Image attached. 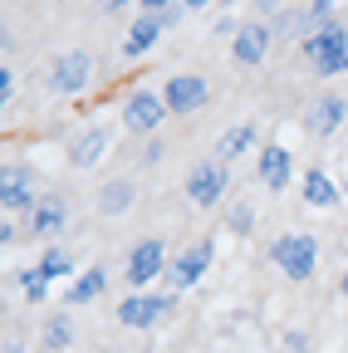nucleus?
Returning a JSON list of instances; mask_svg holds the SVG:
<instances>
[{"label":"nucleus","instance_id":"nucleus-1","mask_svg":"<svg viewBox=\"0 0 348 353\" xmlns=\"http://www.w3.org/2000/svg\"><path fill=\"white\" fill-rule=\"evenodd\" d=\"M299 59H309V69L319 79H334L348 69V30L334 20V25H319L314 34L299 39Z\"/></svg>","mask_w":348,"mask_h":353},{"label":"nucleus","instance_id":"nucleus-2","mask_svg":"<svg viewBox=\"0 0 348 353\" xmlns=\"http://www.w3.org/2000/svg\"><path fill=\"white\" fill-rule=\"evenodd\" d=\"M270 260L294 285H304V280H314V270H319V241L309 231H285V236L270 241Z\"/></svg>","mask_w":348,"mask_h":353},{"label":"nucleus","instance_id":"nucleus-3","mask_svg":"<svg viewBox=\"0 0 348 353\" xmlns=\"http://www.w3.org/2000/svg\"><path fill=\"white\" fill-rule=\"evenodd\" d=\"M172 304H177V294H147V290H133L118 299V324L133 329V334H147L152 324H162L172 314Z\"/></svg>","mask_w":348,"mask_h":353},{"label":"nucleus","instance_id":"nucleus-4","mask_svg":"<svg viewBox=\"0 0 348 353\" xmlns=\"http://www.w3.org/2000/svg\"><path fill=\"white\" fill-rule=\"evenodd\" d=\"M182 10L187 6H167V10H143L133 25H127V39H123V59H143L152 44H157V34L167 30V25H177L182 20Z\"/></svg>","mask_w":348,"mask_h":353},{"label":"nucleus","instance_id":"nucleus-5","mask_svg":"<svg viewBox=\"0 0 348 353\" xmlns=\"http://www.w3.org/2000/svg\"><path fill=\"white\" fill-rule=\"evenodd\" d=\"M211 255H216V245H211V241H196V245H187L182 255H172V260H167V275H162V280H167V290H172V294L192 290V285L211 270Z\"/></svg>","mask_w":348,"mask_h":353},{"label":"nucleus","instance_id":"nucleus-6","mask_svg":"<svg viewBox=\"0 0 348 353\" xmlns=\"http://www.w3.org/2000/svg\"><path fill=\"white\" fill-rule=\"evenodd\" d=\"M167 260H172V255H167V245L147 236V241H138L133 250H127L123 275H127V285H133V290H147L157 275H167Z\"/></svg>","mask_w":348,"mask_h":353},{"label":"nucleus","instance_id":"nucleus-7","mask_svg":"<svg viewBox=\"0 0 348 353\" xmlns=\"http://www.w3.org/2000/svg\"><path fill=\"white\" fill-rule=\"evenodd\" d=\"M0 206H6V216H15V221L39 206V196H34V172H30V167L10 162L6 172H0Z\"/></svg>","mask_w":348,"mask_h":353},{"label":"nucleus","instance_id":"nucleus-8","mask_svg":"<svg viewBox=\"0 0 348 353\" xmlns=\"http://www.w3.org/2000/svg\"><path fill=\"white\" fill-rule=\"evenodd\" d=\"M89 79H94V54H83V50H69V54H59V59L50 64V88H54L59 99L83 94Z\"/></svg>","mask_w":348,"mask_h":353},{"label":"nucleus","instance_id":"nucleus-9","mask_svg":"<svg viewBox=\"0 0 348 353\" xmlns=\"http://www.w3.org/2000/svg\"><path fill=\"white\" fill-rule=\"evenodd\" d=\"M226 187H231V172H226V162H216V157L187 172V201L192 206H216L226 196Z\"/></svg>","mask_w":348,"mask_h":353},{"label":"nucleus","instance_id":"nucleus-10","mask_svg":"<svg viewBox=\"0 0 348 353\" xmlns=\"http://www.w3.org/2000/svg\"><path fill=\"white\" fill-rule=\"evenodd\" d=\"M270 44H275V25H270V20H245V25L231 34V59L245 64V69H255L260 59L270 54Z\"/></svg>","mask_w":348,"mask_h":353},{"label":"nucleus","instance_id":"nucleus-11","mask_svg":"<svg viewBox=\"0 0 348 353\" xmlns=\"http://www.w3.org/2000/svg\"><path fill=\"white\" fill-rule=\"evenodd\" d=\"M162 118H167V99L152 94V88H138V94L123 99V123H127V132H143V138H152Z\"/></svg>","mask_w":348,"mask_h":353},{"label":"nucleus","instance_id":"nucleus-12","mask_svg":"<svg viewBox=\"0 0 348 353\" xmlns=\"http://www.w3.org/2000/svg\"><path fill=\"white\" fill-rule=\"evenodd\" d=\"M162 99H167V113L182 118V113H196V108L211 103V83H206L201 74H177V79H167Z\"/></svg>","mask_w":348,"mask_h":353},{"label":"nucleus","instance_id":"nucleus-13","mask_svg":"<svg viewBox=\"0 0 348 353\" xmlns=\"http://www.w3.org/2000/svg\"><path fill=\"white\" fill-rule=\"evenodd\" d=\"M343 118H348V103L338 94H319L309 103V113H304V128H309V138H334L343 128Z\"/></svg>","mask_w":348,"mask_h":353},{"label":"nucleus","instance_id":"nucleus-14","mask_svg":"<svg viewBox=\"0 0 348 353\" xmlns=\"http://www.w3.org/2000/svg\"><path fill=\"white\" fill-rule=\"evenodd\" d=\"M64 221H69V206H64L59 196H39V206L25 216V236H34V241H54V236L64 231Z\"/></svg>","mask_w":348,"mask_h":353},{"label":"nucleus","instance_id":"nucleus-15","mask_svg":"<svg viewBox=\"0 0 348 353\" xmlns=\"http://www.w3.org/2000/svg\"><path fill=\"white\" fill-rule=\"evenodd\" d=\"M289 176H294V157L280 143H265L260 148V182H265L270 192H280V187H289Z\"/></svg>","mask_w":348,"mask_h":353},{"label":"nucleus","instance_id":"nucleus-16","mask_svg":"<svg viewBox=\"0 0 348 353\" xmlns=\"http://www.w3.org/2000/svg\"><path fill=\"white\" fill-rule=\"evenodd\" d=\"M108 123H99V128H83L79 138L69 143V157H74V167H94V162H103V152H108Z\"/></svg>","mask_w":348,"mask_h":353},{"label":"nucleus","instance_id":"nucleus-17","mask_svg":"<svg viewBox=\"0 0 348 353\" xmlns=\"http://www.w3.org/2000/svg\"><path fill=\"white\" fill-rule=\"evenodd\" d=\"M255 143H260V128H255V123H236V128H226L221 138H216V162H226V167H231V162L245 157Z\"/></svg>","mask_w":348,"mask_h":353},{"label":"nucleus","instance_id":"nucleus-18","mask_svg":"<svg viewBox=\"0 0 348 353\" xmlns=\"http://www.w3.org/2000/svg\"><path fill=\"white\" fill-rule=\"evenodd\" d=\"M299 196L304 201H309V206H338V182H334V176L329 172H304L299 176Z\"/></svg>","mask_w":348,"mask_h":353},{"label":"nucleus","instance_id":"nucleus-19","mask_svg":"<svg viewBox=\"0 0 348 353\" xmlns=\"http://www.w3.org/2000/svg\"><path fill=\"white\" fill-rule=\"evenodd\" d=\"M103 290H108V275H103V265H94V270H83V275H74V280H69L64 304H94Z\"/></svg>","mask_w":348,"mask_h":353},{"label":"nucleus","instance_id":"nucleus-20","mask_svg":"<svg viewBox=\"0 0 348 353\" xmlns=\"http://www.w3.org/2000/svg\"><path fill=\"white\" fill-rule=\"evenodd\" d=\"M133 201H138V187L127 182V176H113V182H103V192H99V211L103 216H123Z\"/></svg>","mask_w":348,"mask_h":353},{"label":"nucleus","instance_id":"nucleus-21","mask_svg":"<svg viewBox=\"0 0 348 353\" xmlns=\"http://www.w3.org/2000/svg\"><path fill=\"white\" fill-rule=\"evenodd\" d=\"M270 25H275V34H285V39H304V34H314V15H309V6H304V10H280Z\"/></svg>","mask_w":348,"mask_h":353},{"label":"nucleus","instance_id":"nucleus-22","mask_svg":"<svg viewBox=\"0 0 348 353\" xmlns=\"http://www.w3.org/2000/svg\"><path fill=\"white\" fill-rule=\"evenodd\" d=\"M39 270H45L50 280H74V255L64 245H50L45 255H39Z\"/></svg>","mask_w":348,"mask_h":353},{"label":"nucleus","instance_id":"nucleus-23","mask_svg":"<svg viewBox=\"0 0 348 353\" xmlns=\"http://www.w3.org/2000/svg\"><path fill=\"white\" fill-rule=\"evenodd\" d=\"M50 285H54V280H50L45 270H39V265H30V270H20V294H25L30 304H45V299H50Z\"/></svg>","mask_w":348,"mask_h":353},{"label":"nucleus","instance_id":"nucleus-24","mask_svg":"<svg viewBox=\"0 0 348 353\" xmlns=\"http://www.w3.org/2000/svg\"><path fill=\"white\" fill-rule=\"evenodd\" d=\"M69 343H74V324H69L64 314H59V319H50V324H45V348H54V353H59V348H69Z\"/></svg>","mask_w":348,"mask_h":353},{"label":"nucleus","instance_id":"nucleus-25","mask_svg":"<svg viewBox=\"0 0 348 353\" xmlns=\"http://www.w3.org/2000/svg\"><path fill=\"white\" fill-rule=\"evenodd\" d=\"M250 226H255V206H250V201H240V206L231 211V231H236V236H245Z\"/></svg>","mask_w":348,"mask_h":353},{"label":"nucleus","instance_id":"nucleus-26","mask_svg":"<svg viewBox=\"0 0 348 353\" xmlns=\"http://www.w3.org/2000/svg\"><path fill=\"white\" fill-rule=\"evenodd\" d=\"M309 15H314V30L334 25V0H309Z\"/></svg>","mask_w":348,"mask_h":353},{"label":"nucleus","instance_id":"nucleus-27","mask_svg":"<svg viewBox=\"0 0 348 353\" xmlns=\"http://www.w3.org/2000/svg\"><path fill=\"white\" fill-rule=\"evenodd\" d=\"M0 103H6V108L15 103V69H10V64L0 69Z\"/></svg>","mask_w":348,"mask_h":353},{"label":"nucleus","instance_id":"nucleus-28","mask_svg":"<svg viewBox=\"0 0 348 353\" xmlns=\"http://www.w3.org/2000/svg\"><path fill=\"white\" fill-rule=\"evenodd\" d=\"M15 236H20V231H15V216H6V226H0V245L10 250V245H15Z\"/></svg>","mask_w":348,"mask_h":353},{"label":"nucleus","instance_id":"nucleus-29","mask_svg":"<svg viewBox=\"0 0 348 353\" xmlns=\"http://www.w3.org/2000/svg\"><path fill=\"white\" fill-rule=\"evenodd\" d=\"M127 6H133V0H103V10H108V15H118V10H127Z\"/></svg>","mask_w":348,"mask_h":353},{"label":"nucleus","instance_id":"nucleus-30","mask_svg":"<svg viewBox=\"0 0 348 353\" xmlns=\"http://www.w3.org/2000/svg\"><path fill=\"white\" fill-rule=\"evenodd\" d=\"M187 10H206V6H216V0H182Z\"/></svg>","mask_w":348,"mask_h":353},{"label":"nucleus","instance_id":"nucleus-31","mask_svg":"<svg viewBox=\"0 0 348 353\" xmlns=\"http://www.w3.org/2000/svg\"><path fill=\"white\" fill-rule=\"evenodd\" d=\"M172 0H143V10H167Z\"/></svg>","mask_w":348,"mask_h":353},{"label":"nucleus","instance_id":"nucleus-32","mask_svg":"<svg viewBox=\"0 0 348 353\" xmlns=\"http://www.w3.org/2000/svg\"><path fill=\"white\" fill-rule=\"evenodd\" d=\"M338 294H343V299H348V270H343V280H338Z\"/></svg>","mask_w":348,"mask_h":353},{"label":"nucleus","instance_id":"nucleus-33","mask_svg":"<svg viewBox=\"0 0 348 353\" xmlns=\"http://www.w3.org/2000/svg\"><path fill=\"white\" fill-rule=\"evenodd\" d=\"M275 6H280V0H260V10H275Z\"/></svg>","mask_w":348,"mask_h":353},{"label":"nucleus","instance_id":"nucleus-34","mask_svg":"<svg viewBox=\"0 0 348 353\" xmlns=\"http://www.w3.org/2000/svg\"><path fill=\"white\" fill-rule=\"evenodd\" d=\"M221 6H240V0H221Z\"/></svg>","mask_w":348,"mask_h":353}]
</instances>
